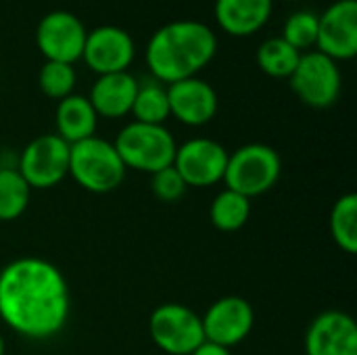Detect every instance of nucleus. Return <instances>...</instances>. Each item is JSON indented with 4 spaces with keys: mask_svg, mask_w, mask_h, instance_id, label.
<instances>
[{
    "mask_svg": "<svg viewBox=\"0 0 357 355\" xmlns=\"http://www.w3.org/2000/svg\"><path fill=\"white\" fill-rule=\"evenodd\" d=\"M218 52L215 31L192 19H180L161 25L146 42L144 59L153 80L174 84L195 77Z\"/></svg>",
    "mask_w": 357,
    "mask_h": 355,
    "instance_id": "obj_2",
    "label": "nucleus"
},
{
    "mask_svg": "<svg viewBox=\"0 0 357 355\" xmlns=\"http://www.w3.org/2000/svg\"><path fill=\"white\" fill-rule=\"evenodd\" d=\"M134 121L163 126L169 115V100H167V86L157 80H149L138 84V92L132 105Z\"/></svg>",
    "mask_w": 357,
    "mask_h": 355,
    "instance_id": "obj_21",
    "label": "nucleus"
},
{
    "mask_svg": "<svg viewBox=\"0 0 357 355\" xmlns=\"http://www.w3.org/2000/svg\"><path fill=\"white\" fill-rule=\"evenodd\" d=\"M228 151L213 138H190L176 149L174 167L192 188H207L224 180Z\"/></svg>",
    "mask_w": 357,
    "mask_h": 355,
    "instance_id": "obj_10",
    "label": "nucleus"
},
{
    "mask_svg": "<svg viewBox=\"0 0 357 355\" xmlns=\"http://www.w3.org/2000/svg\"><path fill=\"white\" fill-rule=\"evenodd\" d=\"M186 182L174 165L159 169L151 176V190L161 203H178L186 195Z\"/></svg>",
    "mask_w": 357,
    "mask_h": 355,
    "instance_id": "obj_26",
    "label": "nucleus"
},
{
    "mask_svg": "<svg viewBox=\"0 0 357 355\" xmlns=\"http://www.w3.org/2000/svg\"><path fill=\"white\" fill-rule=\"evenodd\" d=\"M126 165L113 142L90 136L69 144V176L88 192L107 195L117 190L126 180Z\"/></svg>",
    "mask_w": 357,
    "mask_h": 355,
    "instance_id": "obj_3",
    "label": "nucleus"
},
{
    "mask_svg": "<svg viewBox=\"0 0 357 355\" xmlns=\"http://www.w3.org/2000/svg\"><path fill=\"white\" fill-rule=\"evenodd\" d=\"M56 136H61L67 144H75L94 136L98 126V115L90 105L88 96L84 94H69L67 98L59 100L56 113Z\"/></svg>",
    "mask_w": 357,
    "mask_h": 355,
    "instance_id": "obj_18",
    "label": "nucleus"
},
{
    "mask_svg": "<svg viewBox=\"0 0 357 355\" xmlns=\"http://www.w3.org/2000/svg\"><path fill=\"white\" fill-rule=\"evenodd\" d=\"M138 84L140 82L128 71L98 75L90 88L88 100L94 107L98 117L119 119L132 111V105H134V98L138 92Z\"/></svg>",
    "mask_w": 357,
    "mask_h": 355,
    "instance_id": "obj_16",
    "label": "nucleus"
},
{
    "mask_svg": "<svg viewBox=\"0 0 357 355\" xmlns=\"http://www.w3.org/2000/svg\"><path fill=\"white\" fill-rule=\"evenodd\" d=\"M190 355H232L230 354V349H226V347H220V345H215V343H209V341H205L203 345H199L195 352Z\"/></svg>",
    "mask_w": 357,
    "mask_h": 355,
    "instance_id": "obj_27",
    "label": "nucleus"
},
{
    "mask_svg": "<svg viewBox=\"0 0 357 355\" xmlns=\"http://www.w3.org/2000/svg\"><path fill=\"white\" fill-rule=\"evenodd\" d=\"M274 0H215L213 15L218 25L236 38L257 33L272 17Z\"/></svg>",
    "mask_w": 357,
    "mask_h": 355,
    "instance_id": "obj_17",
    "label": "nucleus"
},
{
    "mask_svg": "<svg viewBox=\"0 0 357 355\" xmlns=\"http://www.w3.org/2000/svg\"><path fill=\"white\" fill-rule=\"evenodd\" d=\"M284 2H301V0H284Z\"/></svg>",
    "mask_w": 357,
    "mask_h": 355,
    "instance_id": "obj_29",
    "label": "nucleus"
},
{
    "mask_svg": "<svg viewBox=\"0 0 357 355\" xmlns=\"http://www.w3.org/2000/svg\"><path fill=\"white\" fill-rule=\"evenodd\" d=\"M31 188L17 172V167L0 165V222H13L21 218L29 205Z\"/></svg>",
    "mask_w": 357,
    "mask_h": 355,
    "instance_id": "obj_23",
    "label": "nucleus"
},
{
    "mask_svg": "<svg viewBox=\"0 0 357 355\" xmlns=\"http://www.w3.org/2000/svg\"><path fill=\"white\" fill-rule=\"evenodd\" d=\"M6 354V343H4V337L0 335V355Z\"/></svg>",
    "mask_w": 357,
    "mask_h": 355,
    "instance_id": "obj_28",
    "label": "nucleus"
},
{
    "mask_svg": "<svg viewBox=\"0 0 357 355\" xmlns=\"http://www.w3.org/2000/svg\"><path fill=\"white\" fill-rule=\"evenodd\" d=\"M301 54L303 52L295 50L284 38L274 36L259 44L255 61L266 75L276 77V80H289L293 75Z\"/></svg>",
    "mask_w": 357,
    "mask_h": 355,
    "instance_id": "obj_19",
    "label": "nucleus"
},
{
    "mask_svg": "<svg viewBox=\"0 0 357 355\" xmlns=\"http://www.w3.org/2000/svg\"><path fill=\"white\" fill-rule=\"evenodd\" d=\"M280 38H284L299 52L314 50L318 40V15L314 10H297L289 15Z\"/></svg>",
    "mask_w": 357,
    "mask_h": 355,
    "instance_id": "obj_25",
    "label": "nucleus"
},
{
    "mask_svg": "<svg viewBox=\"0 0 357 355\" xmlns=\"http://www.w3.org/2000/svg\"><path fill=\"white\" fill-rule=\"evenodd\" d=\"M71 314L63 272L40 257H19L0 270V318L17 335L44 341L59 335Z\"/></svg>",
    "mask_w": 357,
    "mask_h": 355,
    "instance_id": "obj_1",
    "label": "nucleus"
},
{
    "mask_svg": "<svg viewBox=\"0 0 357 355\" xmlns=\"http://www.w3.org/2000/svg\"><path fill=\"white\" fill-rule=\"evenodd\" d=\"M113 146L119 159L123 161L126 169H136L151 176L159 169L174 165V157L178 149L172 132L165 126H153L140 121L128 123L117 134Z\"/></svg>",
    "mask_w": 357,
    "mask_h": 355,
    "instance_id": "obj_5",
    "label": "nucleus"
},
{
    "mask_svg": "<svg viewBox=\"0 0 357 355\" xmlns=\"http://www.w3.org/2000/svg\"><path fill=\"white\" fill-rule=\"evenodd\" d=\"M282 174V159L276 149L264 142H251L228 153L224 172L226 188L253 199L276 186Z\"/></svg>",
    "mask_w": 357,
    "mask_h": 355,
    "instance_id": "obj_4",
    "label": "nucleus"
},
{
    "mask_svg": "<svg viewBox=\"0 0 357 355\" xmlns=\"http://www.w3.org/2000/svg\"><path fill=\"white\" fill-rule=\"evenodd\" d=\"M318 52L333 61H349L357 54V0H337L318 15Z\"/></svg>",
    "mask_w": 357,
    "mask_h": 355,
    "instance_id": "obj_12",
    "label": "nucleus"
},
{
    "mask_svg": "<svg viewBox=\"0 0 357 355\" xmlns=\"http://www.w3.org/2000/svg\"><path fill=\"white\" fill-rule=\"evenodd\" d=\"M136 44L132 36L117 25H98L86 36L82 59L98 75L128 71L134 63Z\"/></svg>",
    "mask_w": 357,
    "mask_h": 355,
    "instance_id": "obj_13",
    "label": "nucleus"
},
{
    "mask_svg": "<svg viewBox=\"0 0 357 355\" xmlns=\"http://www.w3.org/2000/svg\"><path fill=\"white\" fill-rule=\"evenodd\" d=\"M307 355H357L356 320L339 310L318 314L305 331Z\"/></svg>",
    "mask_w": 357,
    "mask_h": 355,
    "instance_id": "obj_14",
    "label": "nucleus"
},
{
    "mask_svg": "<svg viewBox=\"0 0 357 355\" xmlns=\"http://www.w3.org/2000/svg\"><path fill=\"white\" fill-rule=\"evenodd\" d=\"M289 80L297 98L312 109L333 107L343 86L339 63L318 50L303 52Z\"/></svg>",
    "mask_w": 357,
    "mask_h": 355,
    "instance_id": "obj_7",
    "label": "nucleus"
},
{
    "mask_svg": "<svg viewBox=\"0 0 357 355\" xmlns=\"http://www.w3.org/2000/svg\"><path fill=\"white\" fill-rule=\"evenodd\" d=\"M75 82H77V73H75V67L69 63L46 61L38 73L40 90L48 98H54V100H63L69 94H73Z\"/></svg>",
    "mask_w": 357,
    "mask_h": 355,
    "instance_id": "obj_24",
    "label": "nucleus"
},
{
    "mask_svg": "<svg viewBox=\"0 0 357 355\" xmlns=\"http://www.w3.org/2000/svg\"><path fill=\"white\" fill-rule=\"evenodd\" d=\"M201 322L205 341L230 349L251 335L255 324V312L247 299L238 295H228L213 301L205 316H201Z\"/></svg>",
    "mask_w": 357,
    "mask_h": 355,
    "instance_id": "obj_11",
    "label": "nucleus"
},
{
    "mask_svg": "<svg viewBox=\"0 0 357 355\" xmlns=\"http://www.w3.org/2000/svg\"><path fill=\"white\" fill-rule=\"evenodd\" d=\"M169 115L190 128L209 123L218 113V92L201 77H186L167 86Z\"/></svg>",
    "mask_w": 357,
    "mask_h": 355,
    "instance_id": "obj_15",
    "label": "nucleus"
},
{
    "mask_svg": "<svg viewBox=\"0 0 357 355\" xmlns=\"http://www.w3.org/2000/svg\"><path fill=\"white\" fill-rule=\"evenodd\" d=\"M17 172L33 190H48L69 176V144L56 134L33 138L19 157Z\"/></svg>",
    "mask_w": 357,
    "mask_h": 355,
    "instance_id": "obj_8",
    "label": "nucleus"
},
{
    "mask_svg": "<svg viewBox=\"0 0 357 355\" xmlns=\"http://www.w3.org/2000/svg\"><path fill=\"white\" fill-rule=\"evenodd\" d=\"M149 335L167 355H190L205 343L201 316L182 303H161L155 308L149 318Z\"/></svg>",
    "mask_w": 357,
    "mask_h": 355,
    "instance_id": "obj_6",
    "label": "nucleus"
},
{
    "mask_svg": "<svg viewBox=\"0 0 357 355\" xmlns=\"http://www.w3.org/2000/svg\"><path fill=\"white\" fill-rule=\"evenodd\" d=\"M88 29L86 25L69 10H50L46 13L36 29L38 50L46 61L69 63L82 59Z\"/></svg>",
    "mask_w": 357,
    "mask_h": 355,
    "instance_id": "obj_9",
    "label": "nucleus"
},
{
    "mask_svg": "<svg viewBox=\"0 0 357 355\" xmlns=\"http://www.w3.org/2000/svg\"><path fill=\"white\" fill-rule=\"evenodd\" d=\"M209 218H211V224L220 232H236L251 218V199H247L230 188H224L211 201Z\"/></svg>",
    "mask_w": 357,
    "mask_h": 355,
    "instance_id": "obj_20",
    "label": "nucleus"
},
{
    "mask_svg": "<svg viewBox=\"0 0 357 355\" xmlns=\"http://www.w3.org/2000/svg\"><path fill=\"white\" fill-rule=\"evenodd\" d=\"M331 234L337 247L349 255L357 253V195L339 197L331 209Z\"/></svg>",
    "mask_w": 357,
    "mask_h": 355,
    "instance_id": "obj_22",
    "label": "nucleus"
}]
</instances>
